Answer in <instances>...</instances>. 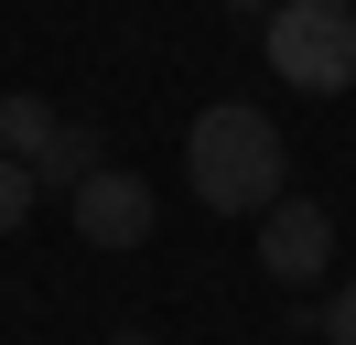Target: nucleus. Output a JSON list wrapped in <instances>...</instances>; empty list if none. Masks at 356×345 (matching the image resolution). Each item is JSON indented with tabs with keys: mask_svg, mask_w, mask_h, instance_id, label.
<instances>
[{
	"mask_svg": "<svg viewBox=\"0 0 356 345\" xmlns=\"http://www.w3.org/2000/svg\"><path fill=\"white\" fill-rule=\"evenodd\" d=\"M313 335H324V345H356V280L324 302V313H313Z\"/></svg>",
	"mask_w": 356,
	"mask_h": 345,
	"instance_id": "6e6552de",
	"label": "nucleus"
},
{
	"mask_svg": "<svg viewBox=\"0 0 356 345\" xmlns=\"http://www.w3.org/2000/svg\"><path fill=\"white\" fill-rule=\"evenodd\" d=\"M54 129H65V119H54L33 86H22V97H0V151H11V162H44V151H54Z\"/></svg>",
	"mask_w": 356,
	"mask_h": 345,
	"instance_id": "39448f33",
	"label": "nucleus"
},
{
	"mask_svg": "<svg viewBox=\"0 0 356 345\" xmlns=\"http://www.w3.org/2000/svg\"><path fill=\"white\" fill-rule=\"evenodd\" d=\"M152 184H140V172H87V184H76V237H87V248H140V237H152Z\"/></svg>",
	"mask_w": 356,
	"mask_h": 345,
	"instance_id": "20e7f679",
	"label": "nucleus"
},
{
	"mask_svg": "<svg viewBox=\"0 0 356 345\" xmlns=\"http://www.w3.org/2000/svg\"><path fill=\"white\" fill-rule=\"evenodd\" d=\"M33 194H44V184H33V162H11V151H0V237L33 216Z\"/></svg>",
	"mask_w": 356,
	"mask_h": 345,
	"instance_id": "0eeeda50",
	"label": "nucleus"
},
{
	"mask_svg": "<svg viewBox=\"0 0 356 345\" xmlns=\"http://www.w3.org/2000/svg\"><path fill=\"white\" fill-rule=\"evenodd\" d=\"M324 259H334V216L302 205V194H281V205L259 216V270L281 280V291H302V280H324Z\"/></svg>",
	"mask_w": 356,
	"mask_h": 345,
	"instance_id": "7ed1b4c3",
	"label": "nucleus"
},
{
	"mask_svg": "<svg viewBox=\"0 0 356 345\" xmlns=\"http://www.w3.org/2000/svg\"><path fill=\"white\" fill-rule=\"evenodd\" d=\"M184 172H195V205H216V216H270L291 151H281V129H270L259 108L227 97V108H195V129H184Z\"/></svg>",
	"mask_w": 356,
	"mask_h": 345,
	"instance_id": "f257e3e1",
	"label": "nucleus"
},
{
	"mask_svg": "<svg viewBox=\"0 0 356 345\" xmlns=\"http://www.w3.org/2000/svg\"><path fill=\"white\" fill-rule=\"evenodd\" d=\"M270 76L302 97H346L356 86V0H281L270 11Z\"/></svg>",
	"mask_w": 356,
	"mask_h": 345,
	"instance_id": "f03ea898",
	"label": "nucleus"
},
{
	"mask_svg": "<svg viewBox=\"0 0 356 345\" xmlns=\"http://www.w3.org/2000/svg\"><path fill=\"white\" fill-rule=\"evenodd\" d=\"M227 11H281V0H227Z\"/></svg>",
	"mask_w": 356,
	"mask_h": 345,
	"instance_id": "9d476101",
	"label": "nucleus"
},
{
	"mask_svg": "<svg viewBox=\"0 0 356 345\" xmlns=\"http://www.w3.org/2000/svg\"><path fill=\"white\" fill-rule=\"evenodd\" d=\"M87 172H108V141H97V129H54V151H44V162H33V184H87Z\"/></svg>",
	"mask_w": 356,
	"mask_h": 345,
	"instance_id": "423d86ee",
	"label": "nucleus"
},
{
	"mask_svg": "<svg viewBox=\"0 0 356 345\" xmlns=\"http://www.w3.org/2000/svg\"><path fill=\"white\" fill-rule=\"evenodd\" d=\"M108 345H162V335H140V323H130V335H108Z\"/></svg>",
	"mask_w": 356,
	"mask_h": 345,
	"instance_id": "1a4fd4ad",
	"label": "nucleus"
}]
</instances>
